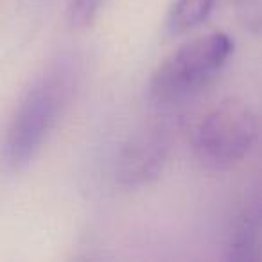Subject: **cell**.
Masks as SVG:
<instances>
[{"instance_id":"1","label":"cell","mask_w":262,"mask_h":262,"mask_svg":"<svg viewBox=\"0 0 262 262\" xmlns=\"http://www.w3.org/2000/svg\"><path fill=\"white\" fill-rule=\"evenodd\" d=\"M79 79V59L67 54L51 63L31 84L9 122L2 144V158L11 171L27 167L40 153L69 110Z\"/></svg>"},{"instance_id":"2","label":"cell","mask_w":262,"mask_h":262,"mask_svg":"<svg viewBox=\"0 0 262 262\" xmlns=\"http://www.w3.org/2000/svg\"><path fill=\"white\" fill-rule=\"evenodd\" d=\"M233 52L226 33H210L182 45L151 77L149 92L158 104L180 102L198 94L221 74Z\"/></svg>"},{"instance_id":"3","label":"cell","mask_w":262,"mask_h":262,"mask_svg":"<svg viewBox=\"0 0 262 262\" xmlns=\"http://www.w3.org/2000/svg\"><path fill=\"white\" fill-rule=\"evenodd\" d=\"M257 140V117L243 101L226 99L201 117L194 151L205 165L228 169L239 164Z\"/></svg>"},{"instance_id":"4","label":"cell","mask_w":262,"mask_h":262,"mask_svg":"<svg viewBox=\"0 0 262 262\" xmlns=\"http://www.w3.org/2000/svg\"><path fill=\"white\" fill-rule=\"evenodd\" d=\"M171 151V129L164 122L147 124L124 142L115 174L120 185L139 189L162 174Z\"/></svg>"},{"instance_id":"5","label":"cell","mask_w":262,"mask_h":262,"mask_svg":"<svg viewBox=\"0 0 262 262\" xmlns=\"http://www.w3.org/2000/svg\"><path fill=\"white\" fill-rule=\"evenodd\" d=\"M226 258L237 262L262 260V203L250 205L239 215L226 244Z\"/></svg>"},{"instance_id":"6","label":"cell","mask_w":262,"mask_h":262,"mask_svg":"<svg viewBox=\"0 0 262 262\" xmlns=\"http://www.w3.org/2000/svg\"><path fill=\"white\" fill-rule=\"evenodd\" d=\"M217 2L219 0H174L167 16V29L172 34L196 29L212 15Z\"/></svg>"},{"instance_id":"7","label":"cell","mask_w":262,"mask_h":262,"mask_svg":"<svg viewBox=\"0 0 262 262\" xmlns=\"http://www.w3.org/2000/svg\"><path fill=\"white\" fill-rule=\"evenodd\" d=\"M112 0H70L69 18L74 27H86Z\"/></svg>"},{"instance_id":"8","label":"cell","mask_w":262,"mask_h":262,"mask_svg":"<svg viewBox=\"0 0 262 262\" xmlns=\"http://www.w3.org/2000/svg\"><path fill=\"white\" fill-rule=\"evenodd\" d=\"M235 11L244 29L262 33V0H235Z\"/></svg>"}]
</instances>
